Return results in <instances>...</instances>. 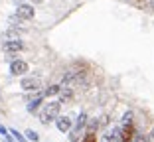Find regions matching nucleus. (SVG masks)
<instances>
[{
  "label": "nucleus",
  "mask_w": 154,
  "mask_h": 142,
  "mask_svg": "<svg viewBox=\"0 0 154 142\" xmlns=\"http://www.w3.org/2000/svg\"><path fill=\"white\" fill-rule=\"evenodd\" d=\"M59 115H61V103L59 101H50L48 105H44V109H42V113H40V122L42 124L55 122Z\"/></svg>",
  "instance_id": "f257e3e1"
},
{
  "label": "nucleus",
  "mask_w": 154,
  "mask_h": 142,
  "mask_svg": "<svg viewBox=\"0 0 154 142\" xmlns=\"http://www.w3.org/2000/svg\"><path fill=\"white\" fill-rule=\"evenodd\" d=\"M0 47H2V51H4V53H8V55H18L26 46H24L22 40H6Z\"/></svg>",
  "instance_id": "f03ea898"
},
{
  "label": "nucleus",
  "mask_w": 154,
  "mask_h": 142,
  "mask_svg": "<svg viewBox=\"0 0 154 142\" xmlns=\"http://www.w3.org/2000/svg\"><path fill=\"white\" fill-rule=\"evenodd\" d=\"M20 87H22V91H26V93H38L42 89V81L38 77H22Z\"/></svg>",
  "instance_id": "7ed1b4c3"
},
{
  "label": "nucleus",
  "mask_w": 154,
  "mask_h": 142,
  "mask_svg": "<svg viewBox=\"0 0 154 142\" xmlns=\"http://www.w3.org/2000/svg\"><path fill=\"white\" fill-rule=\"evenodd\" d=\"M14 14H16L18 18H22L24 22H28V20H34L36 10H34V6H30V4H18V8H16Z\"/></svg>",
  "instance_id": "20e7f679"
},
{
  "label": "nucleus",
  "mask_w": 154,
  "mask_h": 142,
  "mask_svg": "<svg viewBox=\"0 0 154 142\" xmlns=\"http://www.w3.org/2000/svg\"><path fill=\"white\" fill-rule=\"evenodd\" d=\"M28 69H30V65L26 63L24 59H12L10 61V73L12 75H24V73H28Z\"/></svg>",
  "instance_id": "39448f33"
},
{
  "label": "nucleus",
  "mask_w": 154,
  "mask_h": 142,
  "mask_svg": "<svg viewBox=\"0 0 154 142\" xmlns=\"http://www.w3.org/2000/svg\"><path fill=\"white\" fill-rule=\"evenodd\" d=\"M55 126H57L59 132H69L73 128V120L69 119L67 115H59L57 120H55Z\"/></svg>",
  "instance_id": "423d86ee"
},
{
  "label": "nucleus",
  "mask_w": 154,
  "mask_h": 142,
  "mask_svg": "<svg viewBox=\"0 0 154 142\" xmlns=\"http://www.w3.org/2000/svg\"><path fill=\"white\" fill-rule=\"evenodd\" d=\"M22 34H26V28H8L2 32V40H20Z\"/></svg>",
  "instance_id": "0eeeda50"
},
{
  "label": "nucleus",
  "mask_w": 154,
  "mask_h": 142,
  "mask_svg": "<svg viewBox=\"0 0 154 142\" xmlns=\"http://www.w3.org/2000/svg\"><path fill=\"white\" fill-rule=\"evenodd\" d=\"M44 99H45V97H44V91H38V93H36V97H34L32 101L28 103V107H26V109H28V113H38L40 105L44 103Z\"/></svg>",
  "instance_id": "6e6552de"
},
{
  "label": "nucleus",
  "mask_w": 154,
  "mask_h": 142,
  "mask_svg": "<svg viewBox=\"0 0 154 142\" xmlns=\"http://www.w3.org/2000/svg\"><path fill=\"white\" fill-rule=\"evenodd\" d=\"M59 103H61V105H63L65 101H71L73 99V89L71 87H61V91H59Z\"/></svg>",
  "instance_id": "1a4fd4ad"
},
{
  "label": "nucleus",
  "mask_w": 154,
  "mask_h": 142,
  "mask_svg": "<svg viewBox=\"0 0 154 142\" xmlns=\"http://www.w3.org/2000/svg\"><path fill=\"white\" fill-rule=\"evenodd\" d=\"M87 120H89V116H87V113H79L75 119V122H73V126H77V128H85L87 126Z\"/></svg>",
  "instance_id": "9d476101"
},
{
  "label": "nucleus",
  "mask_w": 154,
  "mask_h": 142,
  "mask_svg": "<svg viewBox=\"0 0 154 142\" xmlns=\"http://www.w3.org/2000/svg\"><path fill=\"white\" fill-rule=\"evenodd\" d=\"M67 138H69V142H79L81 140V128H77V126H73L71 130L67 132Z\"/></svg>",
  "instance_id": "9b49d317"
},
{
  "label": "nucleus",
  "mask_w": 154,
  "mask_h": 142,
  "mask_svg": "<svg viewBox=\"0 0 154 142\" xmlns=\"http://www.w3.org/2000/svg\"><path fill=\"white\" fill-rule=\"evenodd\" d=\"M85 128H87V134H95L97 128H99V119H89Z\"/></svg>",
  "instance_id": "f8f14e48"
},
{
  "label": "nucleus",
  "mask_w": 154,
  "mask_h": 142,
  "mask_svg": "<svg viewBox=\"0 0 154 142\" xmlns=\"http://www.w3.org/2000/svg\"><path fill=\"white\" fill-rule=\"evenodd\" d=\"M59 91H61V85H50L44 91V97H55V95H59Z\"/></svg>",
  "instance_id": "ddd939ff"
},
{
  "label": "nucleus",
  "mask_w": 154,
  "mask_h": 142,
  "mask_svg": "<svg viewBox=\"0 0 154 142\" xmlns=\"http://www.w3.org/2000/svg\"><path fill=\"white\" fill-rule=\"evenodd\" d=\"M132 119H134V113H132V110H127V113L122 115V119H121V124L122 126H131Z\"/></svg>",
  "instance_id": "4468645a"
},
{
  "label": "nucleus",
  "mask_w": 154,
  "mask_h": 142,
  "mask_svg": "<svg viewBox=\"0 0 154 142\" xmlns=\"http://www.w3.org/2000/svg\"><path fill=\"white\" fill-rule=\"evenodd\" d=\"M8 132L12 134V138H14V140H16V142H28V140H26V136H24V134H20V132H18V130H16V128H10Z\"/></svg>",
  "instance_id": "2eb2a0df"
},
{
  "label": "nucleus",
  "mask_w": 154,
  "mask_h": 142,
  "mask_svg": "<svg viewBox=\"0 0 154 142\" xmlns=\"http://www.w3.org/2000/svg\"><path fill=\"white\" fill-rule=\"evenodd\" d=\"M24 136H26V140H30V142H38L40 140V134H38L36 130H26Z\"/></svg>",
  "instance_id": "dca6fc26"
},
{
  "label": "nucleus",
  "mask_w": 154,
  "mask_h": 142,
  "mask_svg": "<svg viewBox=\"0 0 154 142\" xmlns=\"http://www.w3.org/2000/svg\"><path fill=\"white\" fill-rule=\"evenodd\" d=\"M101 142H115L113 140V132H111V130H107V132L101 136Z\"/></svg>",
  "instance_id": "f3484780"
},
{
  "label": "nucleus",
  "mask_w": 154,
  "mask_h": 142,
  "mask_svg": "<svg viewBox=\"0 0 154 142\" xmlns=\"http://www.w3.org/2000/svg\"><path fill=\"white\" fill-rule=\"evenodd\" d=\"M107 124H109V115H103L99 119V126H107Z\"/></svg>",
  "instance_id": "a211bd4d"
},
{
  "label": "nucleus",
  "mask_w": 154,
  "mask_h": 142,
  "mask_svg": "<svg viewBox=\"0 0 154 142\" xmlns=\"http://www.w3.org/2000/svg\"><path fill=\"white\" fill-rule=\"evenodd\" d=\"M2 140H4V142H16V140L12 138V134H10V132H6L4 136H2Z\"/></svg>",
  "instance_id": "6ab92c4d"
},
{
  "label": "nucleus",
  "mask_w": 154,
  "mask_h": 142,
  "mask_svg": "<svg viewBox=\"0 0 154 142\" xmlns=\"http://www.w3.org/2000/svg\"><path fill=\"white\" fill-rule=\"evenodd\" d=\"M83 142H95V136H93V134H87L85 138H81Z\"/></svg>",
  "instance_id": "aec40b11"
},
{
  "label": "nucleus",
  "mask_w": 154,
  "mask_h": 142,
  "mask_svg": "<svg viewBox=\"0 0 154 142\" xmlns=\"http://www.w3.org/2000/svg\"><path fill=\"white\" fill-rule=\"evenodd\" d=\"M146 142H154V128L148 132V136H146Z\"/></svg>",
  "instance_id": "412c9836"
},
{
  "label": "nucleus",
  "mask_w": 154,
  "mask_h": 142,
  "mask_svg": "<svg viewBox=\"0 0 154 142\" xmlns=\"http://www.w3.org/2000/svg\"><path fill=\"white\" fill-rule=\"evenodd\" d=\"M6 132H8V128H4V126H2V124H0V136H4Z\"/></svg>",
  "instance_id": "4be33fe9"
},
{
  "label": "nucleus",
  "mask_w": 154,
  "mask_h": 142,
  "mask_svg": "<svg viewBox=\"0 0 154 142\" xmlns=\"http://www.w3.org/2000/svg\"><path fill=\"white\" fill-rule=\"evenodd\" d=\"M30 2H32V4H42L44 0H30Z\"/></svg>",
  "instance_id": "5701e85b"
},
{
  "label": "nucleus",
  "mask_w": 154,
  "mask_h": 142,
  "mask_svg": "<svg viewBox=\"0 0 154 142\" xmlns=\"http://www.w3.org/2000/svg\"><path fill=\"white\" fill-rule=\"evenodd\" d=\"M148 4H150V6H152V8H154V0H148Z\"/></svg>",
  "instance_id": "b1692460"
}]
</instances>
